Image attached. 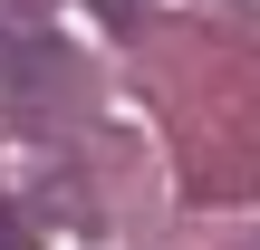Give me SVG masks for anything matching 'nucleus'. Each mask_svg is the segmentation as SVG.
Listing matches in <instances>:
<instances>
[{"label":"nucleus","instance_id":"nucleus-1","mask_svg":"<svg viewBox=\"0 0 260 250\" xmlns=\"http://www.w3.org/2000/svg\"><path fill=\"white\" fill-rule=\"evenodd\" d=\"M58 87H68V48H58V39H29V29L0 19V116L48 106Z\"/></svg>","mask_w":260,"mask_h":250},{"label":"nucleus","instance_id":"nucleus-2","mask_svg":"<svg viewBox=\"0 0 260 250\" xmlns=\"http://www.w3.org/2000/svg\"><path fill=\"white\" fill-rule=\"evenodd\" d=\"M0 250H29V231H19V222H10V212H0Z\"/></svg>","mask_w":260,"mask_h":250}]
</instances>
